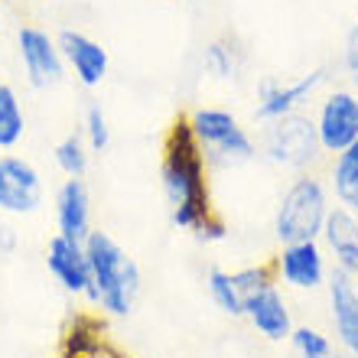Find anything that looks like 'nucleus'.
I'll return each mask as SVG.
<instances>
[{"mask_svg":"<svg viewBox=\"0 0 358 358\" xmlns=\"http://www.w3.org/2000/svg\"><path fill=\"white\" fill-rule=\"evenodd\" d=\"M160 186L170 206L173 225L179 231H189L202 241L225 238V222L215 215L212 192H208V160L189 127L186 114L173 117V124L163 134Z\"/></svg>","mask_w":358,"mask_h":358,"instance_id":"1","label":"nucleus"},{"mask_svg":"<svg viewBox=\"0 0 358 358\" xmlns=\"http://www.w3.org/2000/svg\"><path fill=\"white\" fill-rule=\"evenodd\" d=\"M88 267H92V293L88 300L108 316H127L141 293V267L108 231L94 228L85 241Z\"/></svg>","mask_w":358,"mask_h":358,"instance_id":"2","label":"nucleus"},{"mask_svg":"<svg viewBox=\"0 0 358 358\" xmlns=\"http://www.w3.org/2000/svg\"><path fill=\"white\" fill-rule=\"evenodd\" d=\"M329 192L316 173H300L287 192L280 196L277 215H273V231L280 245H296V241H316L322 235L326 215H329Z\"/></svg>","mask_w":358,"mask_h":358,"instance_id":"3","label":"nucleus"},{"mask_svg":"<svg viewBox=\"0 0 358 358\" xmlns=\"http://www.w3.org/2000/svg\"><path fill=\"white\" fill-rule=\"evenodd\" d=\"M189 127L196 134L199 147L206 153L208 163H222V166H241L251 163L257 157V143L248 134V127H241L231 111L225 108H196L189 111Z\"/></svg>","mask_w":358,"mask_h":358,"instance_id":"4","label":"nucleus"},{"mask_svg":"<svg viewBox=\"0 0 358 358\" xmlns=\"http://www.w3.org/2000/svg\"><path fill=\"white\" fill-rule=\"evenodd\" d=\"M261 150H264V157L273 166L293 173H310V166L320 163L322 157L316 124H313V117H306L300 111L283 114L277 121H267L264 137H261Z\"/></svg>","mask_w":358,"mask_h":358,"instance_id":"5","label":"nucleus"},{"mask_svg":"<svg viewBox=\"0 0 358 358\" xmlns=\"http://www.w3.org/2000/svg\"><path fill=\"white\" fill-rule=\"evenodd\" d=\"M17 52L23 62V72H27V82L39 92L56 88L66 78V59H62L59 39H52L43 27L23 23L17 29Z\"/></svg>","mask_w":358,"mask_h":358,"instance_id":"6","label":"nucleus"},{"mask_svg":"<svg viewBox=\"0 0 358 358\" xmlns=\"http://www.w3.org/2000/svg\"><path fill=\"white\" fill-rule=\"evenodd\" d=\"M316 137H320L322 153L329 157H339L345 147L358 141V94L345 92H329L320 101V111H316Z\"/></svg>","mask_w":358,"mask_h":358,"instance_id":"7","label":"nucleus"},{"mask_svg":"<svg viewBox=\"0 0 358 358\" xmlns=\"http://www.w3.org/2000/svg\"><path fill=\"white\" fill-rule=\"evenodd\" d=\"M43 206V176L29 160L17 153L0 157V212L33 215Z\"/></svg>","mask_w":358,"mask_h":358,"instance_id":"8","label":"nucleus"},{"mask_svg":"<svg viewBox=\"0 0 358 358\" xmlns=\"http://www.w3.org/2000/svg\"><path fill=\"white\" fill-rule=\"evenodd\" d=\"M46 267L52 280L72 296H88L92 293V267L82 241H72L66 235H52L46 245Z\"/></svg>","mask_w":358,"mask_h":358,"instance_id":"9","label":"nucleus"},{"mask_svg":"<svg viewBox=\"0 0 358 358\" xmlns=\"http://www.w3.org/2000/svg\"><path fill=\"white\" fill-rule=\"evenodd\" d=\"M322 72H310V76H300L296 82H277V78H264L257 85V108H255V117L261 124L267 121H277L283 114H293L300 111L303 101H310L316 88L322 85Z\"/></svg>","mask_w":358,"mask_h":358,"instance_id":"10","label":"nucleus"},{"mask_svg":"<svg viewBox=\"0 0 358 358\" xmlns=\"http://www.w3.org/2000/svg\"><path fill=\"white\" fill-rule=\"evenodd\" d=\"M59 49H62V59H66V69L78 78L82 88H98L108 78V69H111V59H108V49L98 43V39L78 33V29H62L59 33Z\"/></svg>","mask_w":358,"mask_h":358,"instance_id":"11","label":"nucleus"},{"mask_svg":"<svg viewBox=\"0 0 358 358\" xmlns=\"http://www.w3.org/2000/svg\"><path fill=\"white\" fill-rule=\"evenodd\" d=\"M245 320L251 322L257 329V336H264L267 342H283V339H290V332H293L290 306H287V300H283V293L277 283L248 293Z\"/></svg>","mask_w":358,"mask_h":358,"instance_id":"12","label":"nucleus"},{"mask_svg":"<svg viewBox=\"0 0 358 358\" xmlns=\"http://www.w3.org/2000/svg\"><path fill=\"white\" fill-rule=\"evenodd\" d=\"M277 273L287 287L296 290H316L326 283V257H322L320 241H296V245H280L277 255Z\"/></svg>","mask_w":358,"mask_h":358,"instance_id":"13","label":"nucleus"},{"mask_svg":"<svg viewBox=\"0 0 358 358\" xmlns=\"http://www.w3.org/2000/svg\"><path fill=\"white\" fill-rule=\"evenodd\" d=\"M92 231V196L85 179H66L56 192V235L85 245Z\"/></svg>","mask_w":358,"mask_h":358,"instance_id":"14","label":"nucleus"},{"mask_svg":"<svg viewBox=\"0 0 358 358\" xmlns=\"http://www.w3.org/2000/svg\"><path fill=\"white\" fill-rule=\"evenodd\" d=\"M355 277L342 271L329 273V310H332V326L339 336L342 349L352 358H358V290H355Z\"/></svg>","mask_w":358,"mask_h":358,"instance_id":"15","label":"nucleus"},{"mask_svg":"<svg viewBox=\"0 0 358 358\" xmlns=\"http://www.w3.org/2000/svg\"><path fill=\"white\" fill-rule=\"evenodd\" d=\"M322 241L336 257V271L358 277V222L345 206L329 208L322 225Z\"/></svg>","mask_w":358,"mask_h":358,"instance_id":"16","label":"nucleus"},{"mask_svg":"<svg viewBox=\"0 0 358 358\" xmlns=\"http://www.w3.org/2000/svg\"><path fill=\"white\" fill-rule=\"evenodd\" d=\"M27 134V111L13 85L0 82V150H13Z\"/></svg>","mask_w":358,"mask_h":358,"instance_id":"17","label":"nucleus"},{"mask_svg":"<svg viewBox=\"0 0 358 358\" xmlns=\"http://www.w3.org/2000/svg\"><path fill=\"white\" fill-rule=\"evenodd\" d=\"M206 287H208L212 303H215L225 316H235V320L238 316H245V296H241V290H238L235 273L222 271V267H212L208 277H206Z\"/></svg>","mask_w":358,"mask_h":358,"instance_id":"18","label":"nucleus"},{"mask_svg":"<svg viewBox=\"0 0 358 358\" xmlns=\"http://www.w3.org/2000/svg\"><path fill=\"white\" fill-rule=\"evenodd\" d=\"M52 157H56V166L66 179H82L88 173L92 150H88V143L82 134H66V137L52 147Z\"/></svg>","mask_w":358,"mask_h":358,"instance_id":"19","label":"nucleus"},{"mask_svg":"<svg viewBox=\"0 0 358 358\" xmlns=\"http://www.w3.org/2000/svg\"><path fill=\"white\" fill-rule=\"evenodd\" d=\"M332 189L342 206H349L358 196V141L332 160Z\"/></svg>","mask_w":358,"mask_h":358,"instance_id":"20","label":"nucleus"},{"mask_svg":"<svg viewBox=\"0 0 358 358\" xmlns=\"http://www.w3.org/2000/svg\"><path fill=\"white\" fill-rule=\"evenodd\" d=\"M88 150L92 153H104L111 147V127H108V114H104L101 101H88L85 108V127H82Z\"/></svg>","mask_w":358,"mask_h":358,"instance_id":"21","label":"nucleus"},{"mask_svg":"<svg viewBox=\"0 0 358 358\" xmlns=\"http://www.w3.org/2000/svg\"><path fill=\"white\" fill-rule=\"evenodd\" d=\"M290 345L300 358H332L329 336H322L320 329H310V326H293Z\"/></svg>","mask_w":358,"mask_h":358,"instance_id":"22","label":"nucleus"},{"mask_svg":"<svg viewBox=\"0 0 358 358\" xmlns=\"http://www.w3.org/2000/svg\"><path fill=\"white\" fill-rule=\"evenodd\" d=\"M206 69L215 78H238L235 49H225L222 43H212V46L206 49Z\"/></svg>","mask_w":358,"mask_h":358,"instance_id":"23","label":"nucleus"},{"mask_svg":"<svg viewBox=\"0 0 358 358\" xmlns=\"http://www.w3.org/2000/svg\"><path fill=\"white\" fill-rule=\"evenodd\" d=\"M342 62H345V69H349V72H355V76H358V23L352 27L349 39H345V56H342Z\"/></svg>","mask_w":358,"mask_h":358,"instance_id":"24","label":"nucleus"}]
</instances>
